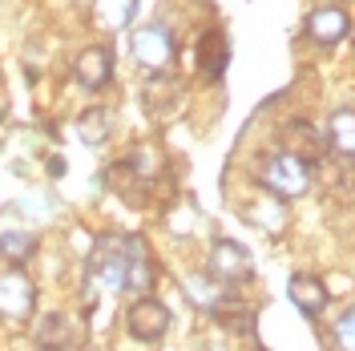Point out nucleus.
<instances>
[{
  "mask_svg": "<svg viewBox=\"0 0 355 351\" xmlns=\"http://www.w3.org/2000/svg\"><path fill=\"white\" fill-rule=\"evenodd\" d=\"M157 266H154V250L141 234H130V255H125V291L133 295H146L154 291Z\"/></svg>",
  "mask_w": 355,
  "mask_h": 351,
  "instance_id": "obj_9",
  "label": "nucleus"
},
{
  "mask_svg": "<svg viewBox=\"0 0 355 351\" xmlns=\"http://www.w3.org/2000/svg\"><path fill=\"white\" fill-rule=\"evenodd\" d=\"M37 311V286L21 266H8L0 275V319L4 323H28Z\"/></svg>",
  "mask_w": 355,
  "mask_h": 351,
  "instance_id": "obj_4",
  "label": "nucleus"
},
{
  "mask_svg": "<svg viewBox=\"0 0 355 351\" xmlns=\"http://www.w3.org/2000/svg\"><path fill=\"white\" fill-rule=\"evenodd\" d=\"M125 331L137 343H162L170 331V307L154 295H137L125 311Z\"/></svg>",
  "mask_w": 355,
  "mask_h": 351,
  "instance_id": "obj_5",
  "label": "nucleus"
},
{
  "mask_svg": "<svg viewBox=\"0 0 355 351\" xmlns=\"http://www.w3.org/2000/svg\"><path fill=\"white\" fill-rule=\"evenodd\" d=\"M0 255L12 266H24L33 255H37V234L24 226V222L0 219Z\"/></svg>",
  "mask_w": 355,
  "mask_h": 351,
  "instance_id": "obj_12",
  "label": "nucleus"
},
{
  "mask_svg": "<svg viewBox=\"0 0 355 351\" xmlns=\"http://www.w3.org/2000/svg\"><path fill=\"white\" fill-rule=\"evenodd\" d=\"M178 97H182V89H178L174 73H166V77H150L146 81L141 105H146V113H154V117H170L178 110Z\"/></svg>",
  "mask_w": 355,
  "mask_h": 351,
  "instance_id": "obj_16",
  "label": "nucleus"
},
{
  "mask_svg": "<svg viewBox=\"0 0 355 351\" xmlns=\"http://www.w3.org/2000/svg\"><path fill=\"white\" fill-rule=\"evenodd\" d=\"M226 65H230V41H226V33L222 28H206L198 37V69L202 77H222L226 73Z\"/></svg>",
  "mask_w": 355,
  "mask_h": 351,
  "instance_id": "obj_13",
  "label": "nucleus"
},
{
  "mask_svg": "<svg viewBox=\"0 0 355 351\" xmlns=\"http://www.w3.org/2000/svg\"><path fill=\"white\" fill-rule=\"evenodd\" d=\"M33 339H37V351H69L73 348V323H69V315H61V311L41 315L37 327H33Z\"/></svg>",
  "mask_w": 355,
  "mask_h": 351,
  "instance_id": "obj_14",
  "label": "nucleus"
},
{
  "mask_svg": "<svg viewBox=\"0 0 355 351\" xmlns=\"http://www.w3.org/2000/svg\"><path fill=\"white\" fill-rule=\"evenodd\" d=\"M287 299L299 307V315L315 319V315H323V307L331 303V291H327V283L319 275L299 271V275H291V283H287Z\"/></svg>",
  "mask_w": 355,
  "mask_h": 351,
  "instance_id": "obj_10",
  "label": "nucleus"
},
{
  "mask_svg": "<svg viewBox=\"0 0 355 351\" xmlns=\"http://www.w3.org/2000/svg\"><path fill=\"white\" fill-rule=\"evenodd\" d=\"M331 339H335V348H339V351H355V303L335 319Z\"/></svg>",
  "mask_w": 355,
  "mask_h": 351,
  "instance_id": "obj_20",
  "label": "nucleus"
},
{
  "mask_svg": "<svg viewBox=\"0 0 355 351\" xmlns=\"http://www.w3.org/2000/svg\"><path fill=\"white\" fill-rule=\"evenodd\" d=\"M279 150L303 157V162L311 166V162H319V157H323V150H327V137H323V133H315L307 121H291L287 130H283V137H279Z\"/></svg>",
  "mask_w": 355,
  "mask_h": 351,
  "instance_id": "obj_11",
  "label": "nucleus"
},
{
  "mask_svg": "<svg viewBox=\"0 0 355 351\" xmlns=\"http://www.w3.org/2000/svg\"><path fill=\"white\" fill-rule=\"evenodd\" d=\"M186 295H190L202 311H210V315H218V311L234 299V295L222 291V283L214 275H190V279H186Z\"/></svg>",
  "mask_w": 355,
  "mask_h": 351,
  "instance_id": "obj_17",
  "label": "nucleus"
},
{
  "mask_svg": "<svg viewBox=\"0 0 355 351\" xmlns=\"http://www.w3.org/2000/svg\"><path fill=\"white\" fill-rule=\"evenodd\" d=\"M311 170L303 157L287 154V150H275V154H266L259 162V186H263L270 198H279V202H295V198H303L311 190Z\"/></svg>",
  "mask_w": 355,
  "mask_h": 351,
  "instance_id": "obj_1",
  "label": "nucleus"
},
{
  "mask_svg": "<svg viewBox=\"0 0 355 351\" xmlns=\"http://www.w3.org/2000/svg\"><path fill=\"white\" fill-rule=\"evenodd\" d=\"M352 17L339 8V4H323V8H311L307 21H303V33H307L315 44H339L352 37Z\"/></svg>",
  "mask_w": 355,
  "mask_h": 351,
  "instance_id": "obj_7",
  "label": "nucleus"
},
{
  "mask_svg": "<svg viewBox=\"0 0 355 351\" xmlns=\"http://www.w3.org/2000/svg\"><path fill=\"white\" fill-rule=\"evenodd\" d=\"M327 150L335 157H343V162H355V110H335L327 117Z\"/></svg>",
  "mask_w": 355,
  "mask_h": 351,
  "instance_id": "obj_15",
  "label": "nucleus"
},
{
  "mask_svg": "<svg viewBox=\"0 0 355 351\" xmlns=\"http://www.w3.org/2000/svg\"><path fill=\"white\" fill-rule=\"evenodd\" d=\"M77 137L85 146H105L113 137V113L105 105H89L81 117H77Z\"/></svg>",
  "mask_w": 355,
  "mask_h": 351,
  "instance_id": "obj_18",
  "label": "nucleus"
},
{
  "mask_svg": "<svg viewBox=\"0 0 355 351\" xmlns=\"http://www.w3.org/2000/svg\"><path fill=\"white\" fill-rule=\"evenodd\" d=\"M93 17L105 28H121L133 17V0H93Z\"/></svg>",
  "mask_w": 355,
  "mask_h": 351,
  "instance_id": "obj_19",
  "label": "nucleus"
},
{
  "mask_svg": "<svg viewBox=\"0 0 355 351\" xmlns=\"http://www.w3.org/2000/svg\"><path fill=\"white\" fill-rule=\"evenodd\" d=\"M73 77H77L89 93L105 89L113 81V49L110 44H85V49L77 53V61H73Z\"/></svg>",
  "mask_w": 355,
  "mask_h": 351,
  "instance_id": "obj_8",
  "label": "nucleus"
},
{
  "mask_svg": "<svg viewBox=\"0 0 355 351\" xmlns=\"http://www.w3.org/2000/svg\"><path fill=\"white\" fill-rule=\"evenodd\" d=\"M352 37H355V33H352Z\"/></svg>",
  "mask_w": 355,
  "mask_h": 351,
  "instance_id": "obj_21",
  "label": "nucleus"
},
{
  "mask_svg": "<svg viewBox=\"0 0 355 351\" xmlns=\"http://www.w3.org/2000/svg\"><path fill=\"white\" fill-rule=\"evenodd\" d=\"M130 49H133V61H137V65L146 69L150 77H166V73H174V61H178V41H174V33H170V28H166L162 21L133 28Z\"/></svg>",
  "mask_w": 355,
  "mask_h": 351,
  "instance_id": "obj_2",
  "label": "nucleus"
},
{
  "mask_svg": "<svg viewBox=\"0 0 355 351\" xmlns=\"http://www.w3.org/2000/svg\"><path fill=\"white\" fill-rule=\"evenodd\" d=\"M206 275H214L218 283H246L254 279V259L243 242L234 239H214L210 242V263H206Z\"/></svg>",
  "mask_w": 355,
  "mask_h": 351,
  "instance_id": "obj_6",
  "label": "nucleus"
},
{
  "mask_svg": "<svg viewBox=\"0 0 355 351\" xmlns=\"http://www.w3.org/2000/svg\"><path fill=\"white\" fill-rule=\"evenodd\" d=\"M125 255H130V234H101L89 255V279L105 291H125Z\"/></svg>",
  "mask_w": 355,
  "mask_h": 351,
  "instance_id": "obj_3",
  "label": "nucleus"
}]
</instances>
